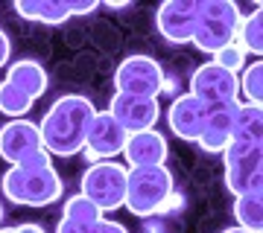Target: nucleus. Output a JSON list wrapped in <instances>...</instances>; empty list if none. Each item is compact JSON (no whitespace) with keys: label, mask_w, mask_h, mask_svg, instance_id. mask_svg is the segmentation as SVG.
I'll list each match as a JSON object with an SVG mask.
<instances>
[{"label":"nucleus","mask_w":263,"mask_h":233,"mask_svg":"<svg viewBox=\"0 0 263 233\" xmlns=\"http://www.w3.org/2000/svg\"><path fill=\"white\" fill-rule=\"evenodd\" d=\"M97 105L82 93H65L41 117V146L50 158H73L79 155L88 137V125L94 120Z\"/></svg>","instance_id":"obj_1"},{"label":"nucleus","mask_w":263,"mask_h":233,"mask_svg":"<svg viewBox=\"0 0 263 233\" xmlns=\"http://www.w3.org/2000/svg\"><path fill=\"white\" fill-rule=\"evenodd\" d=\"M0 189H3V196L9 198L12 204L50 207L62 198L65 184H62V175L56 172L50 155L41 149L38 155H32L27 163L6 169L3 178H0Z\"/></svg>","instance_id":"obj_2"},{"label":"nucleus","mask_w":263,"mask_h":233,"mask_svg":"<svg viewBox=\"0 0 263 233\" xmlns=\"http://www.w3.org/2000/svg\"><path fill=\"white\" fill-rule=\"evenodd\" d=\"M240 20L243 12L234 0H196V29L190 44L208 56H216L222 47L234 44Z\"/></svg>","instance_id":"obj_3"},{"label":"nucleus","mask_w":263,"mask_h":233,"mask_svg":"<svg viewBox=\"0 0 263 233\" xmlns=\"http://www.w3.org/2000/svg\"><path fill=\"white\" fill-rule=\"evenodd\" d=\"M176 189V178L167 169V163L161 166H129V178H126V210L132 216H158V207L164 204V198Z\"/></svg>","instance_id":"obj_4"},{"label":"nucleus","mask_w":263,"mask_h":233,"mask_svg":"<svg viewBox=\"0 0 263 233\" xmlns=\"http://www.w3.org/2000/svg\"><path fill=\"white\" fill-rule=\"evenodd\" d=\"M222 163L231 196L263 193V140H231L222 152Z\"/></svg>","instance_id":"obj_5"},{"label":"nucleus","mask_w":263,"mask_h":233,"mask_svg":"<svg viewBox=\"0 0 263 233\" xmlns=\"http://www.w3.org/2000/svg\"><path fill=\"white\" fill-rule=\"evenodd\" d=\"M126 178L129 166L126 163H114V160H100L85 169L79 193H82L100 213H114L126 204Z\"/></svg>","instance_id":"obj_6"},{"label":"nucleus","mask_w":263,"mask_h":233,"mask_svg":"<svg viewBox=\"0 0 263 233\" xmlns=\"http://www.w3.org/2000/svg\"><path fill=\"white\" fill-rule=\"evenodd\" d=\"M164 84H167L164 67L152 56H129L114 70V91L117 93L158 99V93H164Z\"/></svg>","instance_id":"obj_7"},{"label":"nucleus","mask_w":263,"mask_h":233,"mask_svg":"<svg viewBox=\"0 0 263 233\" xmlns=\"http://www.w3.org/2000/svg\"><path fill=\"white\" fill-rule=\"evenodd\" d=\"M190 96H196L205 108H216V105H234L240 102V84L237 76L222 70L216 61H205L199 65L190 76Z\"/></svg>","instance_id":"obj_8"},{"label":"nucleus","mask_w":263,"mask_h":233,"mask_svg":"<svg viewBox=\"0 0 263 233\" xmlns=\"http://www.w3.org/2000/svg\"><path fill=\"white\" fill-rule=\"evenodd\" d=\"M126 131L120 129V122L114 120L108 111H97L91 125H88V137H85L82 155L88 163H100V160H114L123 155L126 146Z\"/></svg>","instance_id":"obj_9"},{"label":"nucleus","mask_w":263,"mask_h":233,"mask_svg":"<svg viewBox=\"0 0 263 233\" xmlns=\"http://www.w3.org/2000/svg\"><path fill=\"white\" fill-rule=\"evenodd\" d=\"M41 149L44 146H41L38 122L24 117V120H6L0 125V160H6L12 166H21Z\"/></svg>","instance_id":"obj_10"},{"label":"nucleus","mask_w":263,"mask_h":233,"mask_svg":"<svg viewBox=\"0 0 263 233\" xmlns=\"http://www.w3.org/2000/svg\"><path fill=\"white\" fill-rule=\"evenodd\" d=\"M105 111L120 122L126 134H138V131H149L158 125L161 117V102L149 96H129V93H114Z\"/></svg>","instance_id":"obj_11"},{"label":"nucleus","mask_w":263,"mask_h":233,"mask_svg":"<svg viewBox=\"0 0 263 233\" xmlns=\"http://www.w3.org/2000/svg\"><path fill=\"white\" fill-rule=\"evenodd\" d=\"M155 29L170 44H190L196 29V0H167L155 12Z\"/></svg>","instance_id":"obj_12"},{"label":"nucleus","mask_w":263,"mask_h":233,"mask_svg":"<svg viewBox=\"0 0 263 233\" xmlns=\"http://www.w3.org/2000/svg\"><path fill=\"white\" fill-rule=\"evenodd\" d=\"M205 120H208V108L199 102L196 96H190V93H181L173 99L167 111V122H170V131L181 140H190V143H196L202 129H205Z\"/></svg>","instance_id":"obj_13"},{"label":"nucleus","mask_w":263,"mask_h":233,"mask_svg":"<svg viewBox=\"0 0 263 233\" xmlns=\"http://www.w3.org/2000/svg\"><path fill=\"white\" fill-rule=\"evenodd\" d=\"M123 158H126L129 166H161L170 158V143L158 129L138 131V134L126 137Z\"/></svg>","instance_id":"obj_14"},{"label":"nucleus","mask_w":263,"mask_h":233,"mask_svg":"<svg viewBox=\"0 0 263 233\" xmlns=\"http://www.w3.org/2000/svg\"><path fill=\"white\" fill-rule=\"evenodd\" d=\"M234 105H216V108H208V120L205 129L199 134L196 146L205 149L208 155H222L226 146L231 143V120H234Z\"/></svg>","instance_id":"obj_15"},{"label":"nucleus","mask_w":263,"mask_h":233,"mask_svg":"<svg viewBox=\"0 0 263 233\" xmlns=\"http://www.w3.org/2000/svg\"><path fill=\"white\" fill-rule=\"evenodd\" d=\"M6 82L15 84L18 91H24L35 102L38 96H44L50 79H47V70H44L41 61H35V58H18V61H12L6 67Z\"/></svg>","instance_id":"obj_16"},{"label":"nucleus","mask_w":263,"mask_h":233,"mask_svg":"<svg viewBox=\"0 0 263 233\" xmlns=\"http://www.w3.org/2000/svg\"><path fill=\"white\" fill-rule=\"evenodd\" d=\"M15 15L29 24H44V27H59L70 20L67 0H15Z\"/></svg>","instance_id":"obj_17"},{"label":"nucleus","mask_w":263,"mask_h":233,"mask_svg":"<svg viewBox=\"0 0 263 233\" xmlns=\"http://www.w3.org/2000/svg\"><path fill=\"white\" fill-rule=\"evenodd\" d=\"M231 140H263V108L237 102L231 120Z\"/></svg>","instance_id":"obj_18"},{"label":"nucleus","mask_w":263,"mask_h":233,"mask_svg":"<svg viewBox=\"0 0 263 233\" xmlns=\"http://www.w3.org/2000/svg\"><path fill=\"white\" fill-rule=\"evenodd\" d=\"M234 219L237 227L249 233L263 230V193H243L234 196Z\"/></svg>","instance_id":"obj_19"},{"label":"nucleus","mask_w":263,"mask_h":233,"mask_svg":"<svg viewBox=\"0 0 263 233\" xmlns=\"http://www.w3.org/2000/svg\"><path fill=\"white\" fill-rule=\"evenodd\" d=\"M237 44L243 50L246 56L252 53V56H260L263 53V9L260 6H254L252 15H246L240 20V27H237Z\"/></svg>","instance_id":"obj_20"},{"label":"nucleus","mask_w":263,"mask_h":233,"mask_svg":"<svg viewBox=\"0 0 263 233\" xmlns=\"http://www.w3.org/2000/svg\"><path fill=\"white\" fill-rule=\"evenodd\" d=\"M32 99H29L24 91H18L15 84H9L6 79L0 82V114L9 117V120H24L29 111H32Z\"/></svg>","instance_id":"obj_21"},{"label":"nucleus","mask_w":263,"mask_h":233,"mask_svg":"<svg viewBox=\"0 0 263 233\" xmlns=\"http://www.w3.org/2000/svg\"><path fill=\"white\" fill-rule=\"evenodd\" d=\"M237 84H240V102L260 105V99H263V65L260 61L246 65L240 70V76H237Z\"/></svg>","instance_id":"obj_22"},{"label":"nucleus","mask_w":263,"mask_h":233,"mask_svg":"<svg viewBox=\"0 0 263 233\" xmlns=\"http://www.w3.org/2000/svg\"><path fill=\"white\" fill-rule=\"evenodd\" d=\"M62 219H70V222H100V219H103V213H100V210H97L94 204H91V201H88V198L82 196V193H76V196H70L65 201V216H62Z\"/></svg>","instance_id":"obj_23"},{"label":"nucleus","mask_w":263,"mask_h":233,"mask_svg":"<svg viewBox=\"0 0 263 233\" xmlns=\"http://www.w3.org/2000/svg\"><path fill=\"white\" fill-rule=\"evenodd\" d=\"M211 61H216V65L222 67V70H228V73H234L237 76V70H243L246 67V53L240 50V44H228V47H222L216 56H211Z\"/></svg>","instance_id":"obj_24"},{"label":"nucleus","mask_w":263,"mask_h":233,"mask_svg":"<svg viewBox=\"0 0 263 233\" xmlns=\"http://www.w3.org/2000/svg\"><path fill=\"white\" fill-rule=\"evenodd\" d=\"M105 219V216H103ZM100 219V222H103ZM100 222H70V219H62L56 224V233H100Z\"/></svg>","instance_id":"obj_25"},{"label":"nucleus","mask_w":263,"mask_h":233,"mask_svg":"<svg viewBox=\"0 0 263 233\" xmlns=\"http://www.w3.org/2000/svg\"><path fill=\"white\" fill-rule=\"evenodd\" d=\"M181 207H184V196H181V193H176V189H173V193H170V196L164 198V204L158 207V216H170V213H179Z\"/></svg>","instance_id":"obj_26"},{"label":"nucleus","mask_w":263,"mask_h":233,"mask_svg":"<svg viewBox=\"0 0 263 233\" xmlns=\"http://www.w3.org/2000/svg\"><path fill=\"white\" fill-rule=\"evenodd\" d=\"M67 9H70V18H76V15H91V12H97L100 3L97 0H82V3H70L67 0Z\"/></svg>","instance_id":"obj_27"},{"label":"nucleus","mask_w":263,"mask_h":233,"mask_svg":"<svg viewBox=\"0 0 263 233\" xmlns=\"http://www.w3.org/2000/svg\"><path fill=\"white\" fill-rule=\"evenodd\" d=\"M9 56H12V41H9V35L0 29V70L9 67Z\"/></svg>","instance_id":"obj_28"},{"label":"nucleus","mask_w":263,"mask_h":233,"mask_svg":"<svg viewBox=\"0 0 263 233\" xmlns=\"http://www.w3.org/2000/svg\"><path fill=\"white\" fill-rule=\"evenodd\" d=\"M0 233H47V230L35 222H24V224H15V227H0Z\"/></svg>","instance_id":"obj_29"},{"label":"nucleus","mask_w":263,"mask_h":233,"mask_svg":"<svg viewBox=\"0 0 263 233\" xmlns=\"http://www.w3.org/2000/svg\"><path fill=\"white\" fill-rule=\"evenodd\" d=\"M222 233H249V230H243V227H237V224H234V227H226Z\"/></svg>","instance_id":"obj_30"},{"label":"nucleus","mask_w":263,"mask_h":233,"mask_svg":"<svg viewBox=\"0 0 263 233\" xmlns=\"http://www.w3.org/2000/svg\"><path fill=\"white\" fill-rule=\"evenodd\" d=\"M3 213H6V210H3V204H0V224H3Z\"/></svg>","instance_id":"obj_31"}]
</instances>
